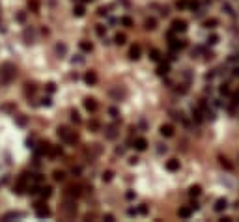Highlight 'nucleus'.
<instances>
[{
	"label": "nucleus",
	"mask_w": 239,
	"mask_h": 222,
	"mask_svg": "<svg viewBox=\"0 0 239 222\" xmlns=\"http://www.w3.org/2000/svg\"><path fill=\"white\" fill-rule=\"evenodd\" d=\"M172 30L174 32H185L187 30V22L181 21V19H176V21H172Z\"/></svg>",
	"instance_id": "nucleus-1"
},
{
	"label": "nucleus",
	"mask_w": 239,
	"mask_h": 222,
	"mask_svg": "<svg viewBox=\"0 0 239 222\" xmlns=\"http://www.w3.org/2000/svg\"><path fill=\"white\" fill-rule=\"evenodd\" d=\"M84 80H86V84H90V86L97 84V75H95V71H88V73L84 75Z\"/></svg>",
	"instance_id": "nucleus-2"
},
{
	"label": "nucleus",
	"mask_w": 239,
	"mask_h": 222,
	"mask_svg": "<svg viewBox=\"0 0 239 222\" xmlns=\"http://www.w3.org/2000/svg\"><path fill=\"white\" fill-rule=\"evenodd\" d=\"M159 133H161L163 136L170 138V136H172V134H174V127H172V125H168V123H166V125H161V129H159Z\"/></svg>",
	"instance_id": "nucleus-3"
},
{
	"label": "nucleus",
	"mask_w": 239,
	"mask_h": 222,
	"mask_svg": "<svg viewBox=\"0 0 239 222\" xmlns=\"http://www.w3.org/2000/svg\"><path fill=\"white\" fill-rule=\"evenodd\" d=\"M84 108L88 110V112H95V110H97V101H95V99H86L84 101Z\"/></svg>",
	"instance_id": "nucleus-4"
},
{
	"label": "nucleus",
	"mask_w": 239,
	"mask_h": 222,
	"mask_svg": "<svg viewBox=\"0 0 239 222\" xmlns=\"http://www.w3.org/2000/svg\"><path fill=\"white\" fill-rule=\"evenodd\" d=\"M166 170H168V172H178L179 170V161L178 159H170V161L166 162Z\"/></svg>",
	"instance_id": "nucleus-5"
},
{
	"label": "nucleus",
	"mask_w": 239,
	"mask_h": 222,
	"mask_svg": "<svg viewBox=\"0 0 239 222\" xmlns=\"http://www.w3.org/2000/svg\"><path fill=\"white\" fill-rule=\"evenodd\" d=\"M129 58L131 60H138V58H140V47L138 45H133L129 49Z\"/></svg>",
	"instance_id": "nucleus-6"
},
{
	"label": "nucleus",
	"mask_w": 239,
	"mask_h": 222,
	"mask_svg": "<svg viewBox=\"0 0 239 222\" xmlns=\"http://www.w3.org/2000/svg\"><path fill=\"white\" fill-rule=\"evenodd\" d=\"M178 215L181 217V219H191V215H193V207H179Z\"/></svg>",
	"instance_id": "nucleus-7"
},
{
	"label": "nucleus",
	"mask_w": 239,
	"mask_h": 222,
	"mask_svg": "<svg viewBox=\"0 0 239 222\" xmlns=\"http://www.w3.org/2000/svg\"><path fill=\"white\" fill-rule=\"evenodd\" d=\"M135 148H137L138 151H144V149L148 148V142H146V138H137V140H135Z\"/></svg>",
	"instance_id": "nucleus-8"
},
{
	"label": "nucleus",
	"mask_w": 239,
	"mask_h": 222,
	"mask_svg": "<svg viewBox=\"0 0 239 222\" xmlns=\"http://www.w3.org/2000/svg\"><path fill=\"white\" fill-rule=\"evenodd\" d=\"M79 47H81L82 52H92V49H94V45H92L90 41H81V43H79Z\"/></svg>",
	"instance_id": "nucleus-9"
},
{
	"label": "nucleus",
	"mask_w": 239,
	"mask_h": 222,
	"mask_svg": "<svg viewBox=\"0 0 239 222\" xmlns=\"http://www.w3.org/2000/svg\"><path fill=\"white\" fill-rule=\"evenodd\" d=\"M226 205H228V202H226L224 198H221V200H217V204H215V211H222V209H226Z\"/></svg>",
	"instance_id": "nucleus-10"
},
{
	"label": "nucleus",
	"mask_w": 239,
	"mask_h": 222,
	"mask_svg": "<svg viewBox=\"0 0 239 222\" xmlns=\"http://www.w3.org/2000/svg\"><path fill=\"white\" fill-rule=\"evenodd\" d=\"M144 26H146V30H155L157 28V21H155V19H146Z\"/></svg>",
	"instance_id": "nucleus-11"
},
{
	"label": "nucleus",
	"mask_w": 239,
	"mask_h": 222,
	"mask_svg": "<svg viewBox=\"0 0 239 222\" xmlns=\"http://www.w3.org/2000/svg\"><path fill=\"white\" fill-rule=\"evenodd\" d=\"M64 177H66V174H64L62 170H54L53 172V179L54 181H64Z\"/></svg>",
	"instance_id": "nucleus-12"
},
{
	"label": "nucleus",
	"mask_w": 239,
	"mask_h": 222,
	"mask_svg": "<svg viewBox=\"0 0 239 222\" xmlns=\"http://www.w3.org/2000/svg\"><path fill=\"white\" fill-rule=\"evenodd\" d=\"M51 213H49V209L47 207H41V205H38V217L39 219H43V217H49Z\"/></svg>",
	"instance_id": "nucleus-13"
},
{
	"label": "nucleus",
	"mask_w": 239,
	"mask_h": 222,
	"mask_svg": "<svg viewBox=\"0 0 239 222\" xmlns=\"http://www.w3.org/2000/svg\"><path fill=\"white\" fill-rule=\"evenodd\" d=\"M120 22H122L125 28H131V26H133V19H131V17H122V19H120Z\"/></svg>",
	"instance_id": "nucleus-14"
},
{
	"label": "nucleus",
	"mask_w": 239,
	"mask_h": 222,
	"mask_svg": "<svg viewBox=\"0 0 239 222\" xmlns=\"http://www.w3.org/2000/svg\"><path fill=\"white\" fill-rule=\"evenodd\" d=\"M200 192H202V189L198 187V185H194V187L189 189V194H191V196H200Z\"/></svg>",
	"instance_id": "nucleus-15"
},
{
	"label": "nucleus",
	"mask_w": 239,
	"mask_h": 222,
	"mask_svg": "<svg viewBox=\"0 0 239 222\" xmlns=\"http://www.w3.org/2000/svg\"><path fill=\"white\" fill-rule=\"evenodd\" d=\"M107 138H110V140L116 138V127H109L107 129Z\"/></svg>",
	"instance_id": "nucleus-16"
},
{
	"label": "nucleus",
	"mask_w": 239,
	"mask_h": 222,
	"mask_svg": "<svg viewBox=\"0 0 239 222\" xmlns=\"http://www.w3.org/2000/svg\"><path fill=\"white\" fill-rule=\"evenodd\" d=\"M125 34H116V37H114V41L118 43V45H123V43H125Z\"/></svg>",
	"instance_id": "nucleus-17"
},
{
	"label": "nucleus",
	"mask_w": 239,
	"mask_h": 222,
	"mask_svg": "<svg viewBox=\"0 0 239 222\" xmlns=\"http://www.w3.org/2000/svg\"><path fill=\"white\" fill-rule=\"evenodd\" d=\"M157 73L159 75H166V73H168V63H161L159 69H157Z\"/></svg>",
	"instance_id": "nucleus-18"
},
{
	"label": "nucleus",
	"mask_w": 239,
	"mask_h": 222,
	"mask_svg": "<svg viewBox=\"0 0 239 222\" xmlns=\"http://www.w3.org/2000/svg\"><path fill=\"white\" fill-rule=\"evenodd\" d=\"M204 25H206V28H215L217 26V19H208Z\"/></svg>",
	"instance_id": "nucleus-19"
},
{
	"label": "nucleus",
	"mask_w": 239,
	"mask_h": 222,
	"mask_svg": "<svg viewBox=\"0 0 239 222\" xmlns=\"http://www.w3.org/2000/svg\"><path fill=\"white\" fill-rule=\"evenodd\" d=\"M150 58H151V60H155V62H157L159 58H161V52H159L157 49H153V50H151V52H150Z\"/></svg>",
	"instance_id": "nucleus-20"
},
{
	"label": "nucleus",
	"mask_w": 239,
	"mask_h": 222,
	"mask_svg": "<svg viewBox=\"0 0 239 222\" xmlns=\"http://www.w3.org/2000/svg\"><path fill=\"white\" fill-rule=\"evenodd\" d=\"M187 4H189V0H178V2H176V7H178V10H185Z\"/></svg>",
	"instance_id": "nucleus-21"
},
{
	"label": "nucleus",
	"mask_w": 239,
	"mask_h": 222,
	"mask_svg": "<svg viewBox=\"0 0 239 222\" xmlns=\"http://www.w3.org/2000/svg\"><path fill=\"white\" fill-rule=\"evenodd\" d=\"M51 192H53V189H51V187H43V189H41V196H43V198H49Z\"/></svg>",
	"instance_id": "nucleus-22"
},
{
	"label": "nucleus",
	"mask_w": 239,
	"mask_h": 222,
	"mask_svg": "<svg viewBox=\"0 0 239 222\" xmlns=\"http://www.w3.org/2000/svg\"><path fill=\"white\" fill-rule=\"evenodd\" d=\"M73 13L77 15V17H82V15H84V7H82V6H77V7L73 10Z\"/></svg>",
	"instance_id": "nucleus-23"
},
{
	"label": "nucleus",
	"mask_w": 239,
	"mask_h": 222,
	"mask_svg": "<svg viewBox=\"0 0 239 222\" xmlns=\"http://www.w3.org/2000/svg\"><path fill=\"white\" fill-rule=\"evenodd\" d=\"M95 32H97V35H105L107 34V28L103 25H97V28H95Z\"/></svg>",
	"instance_id": "nucleus-24"
},
{
	"label": "nucleus",
	"mask_w": 239,
	"mask_h": 222,
	"mask_svg": "<svg viewBox=\"0 0 239 222\" xmlns=\"http://www.w3.org/2000/svg\"><path fill=\"white\" fill-rule=\"evenodd\" d=\"M221 164L224 166V168H228V170H232V164L228 162V159H224V157H221Z\"/></svg>",
	"instance_id": "nucleus-25"
},
{
	"label": "nucleus",
	"mask_w": 239,
	"mask_h": 222,
	"mask_svg": "<svg viewBox=\"0 0 239 222\" xmlns=\"http://www.w3.org/2000/svg\"><path fill=\"white\" fill-rule=\"evenodd\" d=\"M219 92H221L222 95H228V93H230V88H228V84H222V86H221V90H219Z\"/></svg>",
	"instance_id": "nucleus-26"
},
{
	"label": "nucleus",
	"mask_w": 239,
	"mask_h": 222,
	"mask_svg": "<svg viewBox=\"0 0 239 222\" xmlns=\"http://www.w3.org/2000/svg\"><path fill=\"white\" fill-rule=\"evenodd\" d=\"M112 176H114V174L110 172V170H109V172H105V174H103V181H110V179H112Z\"/></svg>",
	"instance_id": "nucleus-27"
},
{
	"label": "nucleus",
	"mask_w": 239,
	"mask_h": 222,
	"mask_svg": "<svg viewBox=\"0 0 239 222\" xmlns=\"http://www.w3.org/2000/svg\"><path fill=\"white\" fill-rule=\"evenodd\" d=\"M187 7H191V10H196V7H198V2H196V0H189Z\"/></svg>",
	"instance_id": "nucleus-28"
},
{
	"label": "nucleus",
	"mask_w": 239,
	"mask_h": 222,
	"mask_svg": "<svg viewBox=\"0 0 239 222\" xmlns=\"http://www.w3.org/2000/svg\"><path fill=\"white\" fill-rule=\"evenodd\" d=\"M193 118H194V121H196V123H200V121H202V116H200V112H198V110H194Z\"/></svg>",
	"instance_id": "nucleus-29"
},
{
	"label": "nucleus",
	"mask_w": 239,
	"mask_h": 222,
	"mask_svg": "<svg viewBox=\"0 0 239 222\" xmlns=\"http://www.w3.org/2000/svg\"><path fill=\"white\" fill-rule=\"evenodd\" d=\"M71 120H73L75 123H81V118H79V114H77V112H73V114H71Z\"/></svg>",
	"instance_id": "nucleus-30"
},
{
	"label": "nucleus",
	"mask_w": 239,
	"mask_h": 222,
	"mask_svg": "<svg viewBox=\"0 0 239 222\" xmlns=\"http://www.w3.org/2000/svg\"><path fill=\"white\" fill-rule=\"evenodd\" d=\"M138 213H140V215H148V207H146V205H140V207H138Z\"/></svg>",
	"instance_id": "nucleus-31"
},
{
	"label": "nucleus",
	"mask_w": 239,
	"mask_h": 222,
	"mask_svg": "<svg viewBox=\"0 0 239 222\" xmlns=\"http://www.w3.org/2000/svg\"><path fill=\"white\" fill-rule=\"evenodd\" d=\"M109 114H110L112 118H118V114H120V112H118L116 108H109Z\"/></svg>",
	"instance_id": "nucleus-32"
},
{
	"label": "nucleus",
	"mask_w": 239,
	"mask_h": 222,
	"mask_svg": "<svg viewBox=\"0 0 239 222\" xmlns=\"http://www.w3.org/2000/svg\"><path fill=\"white\" fill-rule=\"evenodd\" d=\"M125 198H127V200H135V192H133V190H129V192L125 194Z\"/></svg>",
	"instance_id": "nucleus-33"
},
{
	"label": "nucleus",
	"mask_w": 239,
	"mask_h": 222,
	"mask_svg": "<svg viewBox=\"0 0 239 222\" xmlns=\"http://www.w3.org/2000/svg\"><path fill=\"white\" fill-rule=\"evenodd\" d=\"M28 6L32 7V10H34V11H38V2H34V0H32V2L28 4Z\"/></svg>",
	"instance_id": "nucleus-34"
},
{
	"label": "nucleus",
	"mask_w": 239,
	"mask_h": 222,
	"mask_svg": "<svg viewBox=\"0 0 239 222\" xmlns=\"http://www.w3.org/2000/svg\"><path fill=\"white\" fill-rule=\"evenodd\" d=\"M217 41H219V37H217V35H211V37H209V43H211V45H215Z\"/></svg>",
	"instance_id": "nucleus-35"
},
{
	"label": "nucleus",
	"mask_w": 239,
	"mask_h": 222,
	"mask_svg": "<svg viewBox=\"0 0 239 222\" xmlns=\"http://www.w3.org/2000/svg\"><path fill=\"white\" fill-rule=\"evenodd\" d=\"M97 13H99V15H107V7H99Z\"/></svg>",
	"instance_id": "nucleus-36"
},
{
	"label": "nucleus",
	"mask_w": 239,
	"mask_h": 222,
	"mask_svg": "<svg viewBox=\"0 0 239 222\" xmlns=\"http://www.w3.org/2000/svg\"><path fill=\"white\" fill-rule=\"evenodd\" d=\"M56 50H58V52H66V47H64V45H58Z\"/></svg>",
	"instance_id": "nucleus-37"
},
{
	"label": "nucleus",
	"mask_w": 239,
	"mask_h": 222,
	"mask_svg": "<svg viewBox=\"0 0 239 222\" xmlns=\"http://www.w3.org/2000/svg\"><path fill=\"white\" fill-rule=\"evenodd\" d=\"M234 103H236V105L239 103V93H234Z\"/></svg>",
	"instance_id": "nucleus-38"
},
{
	"label": "nucleus",
	"mask_w": 239,
	"mask_h": 222,
	"mask_svg": "<svg viewBox=\"0 0 239 222\" xmlns=\"http://www.w3.org/2000/svg\"><path fill=\"white\" fill-rule=\"evenodd\" d=\"M236 77H239V67H237V69H236Z\"/></svg>",
	"instance_id": "nucleus-39"
},
{
	"label": "nucleus",
	"mask_w": 239,
	"mask_h": 222,
	"mask_svg": "<svg viewBox=\"0 0 239 222\" xmlns=\"http://www.w3.org/2000/svg\"><path fill=\"white\" fill-rule=\"evenodd\" d=\"M84 2H90V0H84Z\"/></svg>",
	"instance_id": "nucleus-40"
}]
</instances>
